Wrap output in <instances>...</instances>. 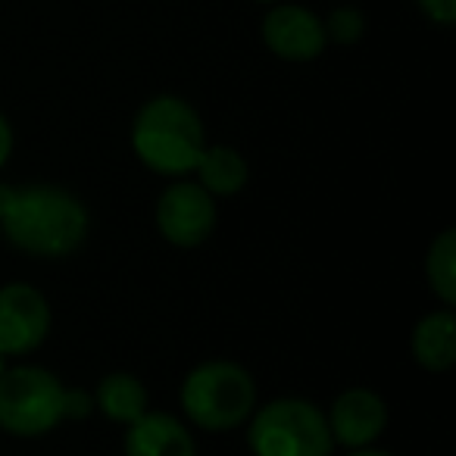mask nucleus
Returning a JSON list of instances; mask_svg holds the SVG:
<instances>
[{
	"label": "nucleus",
	"mask_w": 456,
	"mask_h": 456,
	"mask_svg": "<svg viewBox=\"0 0 456 456\" xmlns=\"http://www.w3.org/2000/svg\"><path fill=\"white\" fill-rule=\"evenodd\" d=\"M0 235L32 256L63 260L88 238V209L76 194L53 184L13 188L0 213Z\"/></svg>",
	"instance_id": "f257e3e1"
},
{
	"label": "nucleus",
	"mask_w": 456,
	"mask_h": 456,
	"mask_svg": "<svg viewBox=\"0 0 456 456\" xmlns=\"http://www.w3.org/2000/svg\"><path fill=\"white\" fill-rule=\"evenodd\" d=\"M132 147L147 169L159 175L194 172L197 157L207 147V132L188 101L159 94L138 110L132 122Z\"/></svg>",
	"instance_id": "f03ea898"
},
{
	"label": "nucleus",
	"mask_w": 456,
	"mask_h": 456,
	"mask_svg": "<svg viewBox=\"0 0 456 456\" xmlns=\"http://www.w3.org/2000/svg\"><path fill=\"white\" fill-rule=\"evenodd\" d=\"M182 410L197 428L228 431L256 410V381L232 360L200 362L182 381Z\"/></svg>",
	"instance_id": "7ed1b4c3"
},
{
	"label": "nucleus",
	"mask_w": 456,
	"mask_h": 456,
	"mask_svg": "<svg viewBox=\"0 0 456 456\" xmlns=\"http://www.w3.org/2000/svg\"><path fill=\"white\" fill-rule=\"evenodd\" d=\"M248 444L254 456H331L335 450L325 412L300 397H281L256 410Z\"/></svg>",
	"instance_id": "20e7f679"
},
{
	"label": "nucleus",
	"mask_w": 456,
	"mask_h": 456,
	"mask_svg": "<svg viewBox=\"0 0 456 456\" xmlns=\"http://www.w3.org/2000/svg\"><path fill=\"white\" fill-rule=\"evenodd\" d=\"M60 379L41 366H13L0 375V428L16 437H41L63 422Z\"/></svg>",
	"instance_id": "39448f33"
},
{
	"label": "nucleus",
	"mask_w": 456,
	"mask_h": 456,
	"mask_svg": "<svg viewBox=\"0 0 456 456\" xmlns=\"http://www.w3.org/2000/svg\"><path fill=\"white\" fill-rule=\"evenodd\" d=\"M159 235L175 248H200L216 228V200L197 182H175L157 200Z\"/></svg>",
	"instance_id": "423d86ee"
},
{
	"label": "nucleus",
	"mask_w": 456,
	"mask_h": 456,
	"mask_svg": "<svg viewBox=\"0 0 456 456\" xmlns=\"http://www.w3.org/2000/svg\"><path fill=\"white\" fill-rule=\"evenodd\" d=\"M51 331V304L26 281L0 288V354L26 356L45 344Z\"/></svg>",
	"instance_id": "0eeeda50"
},
{
	"label": "nucleus",
	"mask_w": 456,
	"mask_h": 456,
	"mask_svg": "<svg viewBox=\"0 0 456 456\" xmlns=\"http://www.w3.org/2000/svg\"><path fill=\"white\" fill-rule=\"evenodd\" d=\"M263 41L275 57L288 63H310L325 51V26L313 10L297 4H279L263 20Z\"/></svg>",
	"instance_id": "6e6552de"
},
{
	"label": "nucleus",
	"mask_w": 456,
	"mask_h": 456,
	"mask_svg": "<svg viewBox=\"0 0 456 456\" xmlns=\"http://www.w3.org/2000/svg\"><path fill=\"white\" fill-rule=\"evenodd\" d=\"M325 419H329L335 444H344L350 450L372 447L387 425V403L381 400V394L369 391V387H350V391L338 394Z\"/></svg>",
	"instance_id": "1a4fd4ad"
},
{
	"label": "nucleus",
	"mask_w": 456,
	"mask_h": 456,
	"mask_svg": "<svg viewBox=\"0 0 456 456\" xmlns=\"http://www.w3.org/2000/svg\"><path fill=\"white\" fill-rule=\"evenodd\" d=\"M126 456H197V444L175 416L147 410L128 425Z\"/></svg>",
	"instance_id": "9d476101"
},
{
	"label": "nucleus",
	"mask_w": 456,
	"mask_h": 456,
	"mask_svg": "<svg viewBox=\"0 0 456 456\" xmlns=\"http://www.w3.org/2000/svg\"><path fill=\"white\" fill-rule=\"evenodd\" d=\"M412 356L428 372H447L456 362V316L453 306H444L419 319L412 329Z\"/></svg>",
	"instance_id": "9b49d317"
},
{
	"label": "nucleus",
	"mask_w": 456,
	"mask_h": 456,
	"mask_svg": "<svg viewBox=\"0 0 456 456\" xmlns=\"http://www.w3.org/2000/svg\"><path fill=\"white\" fill-rule=\"evenodd\" d=\"M197 184L203 191H209L213 197H232L238 191H244L250 178L248 159L235 151V147L225 144H213L203 147V153L197 157Z\"/></svg>",
	"instance_id": "f8f14e48"
},
{
	"label": "nucleus",
	"mask_w": 456,
	"mask_h": 456,
	"mask_svg": "<svg viewBox=\"0 0 456 456\" xmlns=\"http://www.w3.org/2000/svg\"><path fill=\"white\" fill-rule=\"evenodd\" d=\"M94 410H101L113 422L132 425L147 412V387L134 375L113 372L107 379H101V385H97Z\"/></svg>",
	"instance_id": "ddd939ff"
},
{
	"label": "nucleus",
	"mask_w": 456,
	"mask_h": 456,
	"mask_svg": "<svg viewBox=\"0 0 456 456\" xmlns=\"http://www.w3.org/2000/svg\"><path fill=\"white\" fill-rule=\"evenodd\" d=\"M425 279L444 306L456 304V232L444 228L425 256Z\"/></svg>",
	"instance_id": "4468645a"
},
{
	"label": "nucleus",
	"mask_w": 456,
	"mask_h": 456,
	"mask_svg": "<svg viewBox=\"0 0 456 456\" xmlns=\"http://www.w3.org/2000/svg\"><path fill=\"white\" fill-rule=\"evenodd\" d=\"M325 38H331L335 45H356L366 32V16L356 7H338L331 10V16L322 22Z\"/></svg>",
	"instance_id": "2eb2a0df"
},
{
	"label": "nucleus",
	"mask_w": 456,
	"mask_h": 456,
	"mask_svg": "<svg viewBox=\"0 0 456 456\" xmlns=\"http://www.w3.org/2000/svg\"><path fill=\"white\" fill-rule=\"evenodd\" d=\"M94 410V397L85 391H63V419H88Z\"/></svg>",
	"instance_id": "dca6fc26"
},
{
	"label": "nucleus",
	"mask_w": 456,
	"mask_h": 456,
	"mask_svg": "<svg viewBox=\"0 0 456 456\" xmlns=\"http://www.w3.org/2000/svg\"><path fill=\"white\" fill-rule=\"evenodd\" d=\"M419 7L437 26H453L456 22V0H419Z\"/></svg>",
	"instance_id": "f3484780"
},
{
	"label": "nucleus",
	"mask_w": 456,
	"mask_h": 456,
	"mask_svg": "<svg viewBox=\"0 0 456 456\" xmlns=\"http://www.w3.org/2000/svg\"><path fill=\"white\" fill-rule=\"evenodd\" d=\"M10 153H13V126L7 122V116L0 113V169L7 166Z\"/></svg>",
	"instance_id": "a211bd4d"
},
{
	"label": "nucleus",
	"mask_w": 456,
	"mask_h": 456,
	"mask_svg": "<svg viewBox=\"0 0 456 456\" xmlns=\"http://www.w3.org/2000/svg\"><path fill=\"white\" fill-rule=\"evenodd\" d=\"M347 456H394L387 450H375V447H360V450H350Z\"/></svg>",
	"instance_id": "6ab92c4d"
},
{
	"label": "nucleus",
	"mask_w": 456,
	"mask_h": 456,
	"mask_svg": "<svg viewBox=\"0 0 456 456\" xmlns=\"http://www.w3.org/2000/svg\"><path fill=\"white\" fill-rule=\"evenodd\" d=\"M7 369H10V366H7V356H4V354H0V375H4V372H7Z\"/></svg>",
	"instance_id": "aec40b11"
},
{
	"label": "nucleus",
	"mask_w": 456,
	"mask_h": 456,
	"mask_svg": "<svg viewBox=\"0 0 456 456\" xmlns=\"http://www.w3.org/2000/svg\"><path fill=\"white\" fill-rule=\"evenodd\" d=\"M256 4H275V0H256Z\"/></svg>",
	"instance_id": "412c9836"
}]
</instances>
